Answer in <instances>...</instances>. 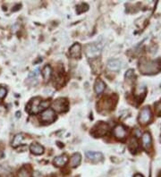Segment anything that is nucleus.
I'll list each match as a JSON object with an SVG mask.
<instances>
[{"label": "nucleus", "mask_w": 161, "mask_h": 177, "mask_svg": "<svg viewBox=\"0 0 161 177\" xmlns=\"http://www.w3.org/2000/svg\"><path fill=\"white\" fill-rule=\"evenodd\" d=\"M18 177H30L29 171L27 170L25 167H22L18 173Z\"/></svg>", "instance_id": "obj_19"}, {"label": "nucleus", "mask_w": 161, "mask_h": 177, "mask_svg": "<svg viewBox=\"0 0 161 177\" xmlns=\"http://www.w3.org/2000/svg\"><path fill=\"white\" fill-rule=\"evenodd\" d=\"M101 47L96 44H90L87 46L86 48V54L89 57H98L100 54Z\"/></svg>", "instance_id": "obj_6"}, {"label": "nucleus", "mask_w": 161, "mask_h": 177, "mask_svg": "<svg viewBox=\"0 0 161 177\" xmlns=\"http://www.w3.org/2000/svg\"><path fill=\"white\" fill-rule=\"evenodd\" d=\"M80 159H81V156L79 153H75L73 154V156L71 157V160H70V165L72 167H76L78 166L80 163Z\"/></svg>", "instance_id": "obj_16"}, {"label": "nucleus", "mask_w": 161, "mask_h": 177, "mask_svg": "<svg viewBox=\"0 0 161 177\" xmlns=\"http://www.w3.org/2000/svg\"><path fill=\"white\" fill-rule=\"evenodd\" d=\"M156 110H157L159 114H161V102L156 104Z\"/></svg>", "instance_id": "obj_22"}, {"label": "nucleus", "mask_w": 161, "mask_h": 177, "mask_svg": "<svg viewBox=\"0 0 161 177\" xmlns=\"http://www.w3.org/2000/svg\"><path fill=\"white\" fill-rule=\"evenodd\" d=\"M24 140V135L22 133H19V134H16L14 137V140L12 142V147L13 148H17L18 146H20L22 144V141Z\"/></svg>", "instance_id": "obj_14"}, {"label": "nucleus", "mask_w": 161, "mask_h": 177, "mask_svg": "<svg viewBox=\"0 0 161 177\" xmlns=\"http://www.w3.org/2000/svg\"><path fill=\"white\" fill-rule=\"evenodd\" d=\"M51 67L49 65H45L44 68L42 69V75H43V78H44L45 82H48L49 79H50V76H51Z\"/></svg>", "instance_id": "obj_17"}, {"label": "nucleus", "mask_w": 161, "mask_h": 177, "mask_svg": "<svg viewBox=\"0 0 161 177\" xmlns=\"http://www.w3.org/2000/svg\"><path fill=\"white\" fill-rule=\"evenodd\" d=\"M67 162V156H57L54 160V164L58 166H63Z\"/></svg>", "instance_id": "obj_18"}, {"label": "nucleus", "mask_w": 161, "mask_h": 177, "mask_svg": "<svg viewBox=\"0 0 161 177\" xmlns=\"http://www.w3.org/2000/svg\"><path fill=\"white\" fill-rule=\"evenodd\" d=\"M70 56L73 58H79L80 57V45L78 43L73 44V46L70 48L69 50Z\"/></svg>", "instance_id": "obj_10"}, {"label": "nucleus", "mask_w": 161, "mask_h": 177, "mask_svg": "<svg viewBox=\"0 0 161 177\" xmlns=\"http://www.w3.org/2000/svg\"><path fill=\"white\" fill-rule=\"evenodd\" d=\"M121 66H122V63L117 59H112L108 63V69L112 70V71H118L121 68Z\"/></svg>", "instance_id": "obj_11"}, {"label": "nucleus", "mask_w": 161, "mask_h": 177, "mask_svg": "<svg viewBox=\"0 0 161 177\" xmlns=\"http://www.w3.org/2000/svg\"><path fill=\"white\" fill-rule=\"evenodd\" d=\"M30 151H31L33 154H35V155H40V154H42L43 151H44L43 147L40 146V145L38 144V143H32V144L30 145Z\"/></svg>", "instance_id": "obj_12"}, {"label": "nucleus", "mask_w": 161, "mask_h": 177, "mask_svg": "<svg viewBox=\"0 0 161 177\" xmlns=\"http://www.w3.org/2000/svg\"><path fill=\"white\" fill-rule=\"evenodd\" d=\"M53 108L58 112H65L67 110V101L65 99H58L53 102Z\"/></svg>", "instance_id": "obj_5"}, {"label": "nucleus", "mask_w": 161, "mask_h": 177, "mask_svg": "<svg viewBox=\"0 0 161 177\" xmlns=\"http://www.w3.org/2000/svg\"><path fill=\"white\" fill-rule=\"evenodd\" d=\"M7 91L6 88L0 87V99H4L7 96Z\"/></svg>", "instance_id": "obj_21"}, {"label": "nucleus", "mask_w": 161, "mask_h": 177, "mask_svg": "<svg viewBox=\"0 0 161 177\" xmlns=\"http://www.w3.org/2000/svg\"><path fill=\"white\" fill-rule=\"evenodd\" d=\"M161 64L159 61H146L142 60L140 64V70L142 73L151 74L160 71Z\"/></svg>", "instance_id": "obj_1"}, {"label": "nucleus", "mask_w": 161, "mask_h": 177, "mask_svg": "<svg viewBox=\"0 0 161 177\" xmlns=\"http://www.w3.org/2000/svg\"><path fill=\"white\" fill-rule=\"evenodd\" d=\"M134 177H143L141 175H139V174H137V175H135V176Z\"/></svg>", "instance_id": "obj_23"}, {"label": "nucleus", "mask_w": 161, "mask_h": 177, "mask_svg": "<svg viewBox=\"0 0 161 177\" xmlns=\"http://www.w3.org/2000/svg\"><path fill=\"white\" fill-rule=\"evenodd\" d=\"M142 143H143V147L144 149H146L147 150L151 147V137L150 133H144L142 136Z\"/></svg>", "instance_id": "obj_15"}, {"label": "nucleus", "mask_w": 161, "mask_h": 177, "mask_svg": "<svg viewBox=\"0 0 161 177\" xmlns=\"http://www.w3.org/2000/svg\"><path fill=\"white\" fill-rule=\"evenodd\" d=\"M114 135L117 139H120V140L124 139L125 136H126V130H125V128L123 125H121V124L117 125L115 127V129H114Z\"/></svg>", "instance_id": "obj_8"}, {"label": "nucleus", "mask_w": 161, "mask_h": 177, "mask_svg": "<svg viewBox=\"0 0 161 177\" xmlns=\"http://www.w3.org/2000/svg\"><path fill=\"white\" fill-rule=\"evenodd\" d=\"M1 108H2V106H0V110H1Z\"/></svg>", "instance_id": "obj_24"}, {"label": "nucleus", "mask_w": 161, "mask_h": 177, "mask_svg": "<svg viewBox=\"0 0 161 177\" xmlns=\"http://www.w3.org/2000/svg\"><path fill=\"white\" fill-rule=\"evenodd\" d=\"M48 105V102H42L41 99H39V98H34L33 99H31L30 102L29 103L28 110L30 111V113L36 114L40 109L44 108L45 106H47Z\"/></svg>", "instance_id": "obj_2"}, {"label": "nucleus", "mask_w": 161, "mask_h": 177, "mask_svg": "<svg viewBox=\"0 0 161 177\" xmlns=\"http://www.w3.org/2000/svg\"><path fill=\"white\" fill-rule=\"evenodd\" d=\"M151 111L150 109V107H144L141 112L140 113V116H139V122L141 123V124H146L148 123L150 119H151Z\"/></svg>", "instance_id": "obj_4"}, {"label": "nucleus", "mask_w": 161, "mask_h": 177, "mask_svg": "<svg viewBox=\"0 0 161 177\" xmlns=\"http://www.w3.org/2000/svg\"><path fill=\"white\" fill-rule=\"evenodd\" d=\"M137 147H138L137 142H136L134 139H132V140H131V142H130V143H129V149H131L132 152H133L135 149H137Z\"/></svg>", "instance_id": "obj_20"}, {"label": "nucleus", "mask_w": 161, "mask_h": 177, "mask_svg": "<svg viewBox=\"0 0 161 177\" xmlns=\"http://www.w3.org/2000/svg\"><path fill=\"white\" fill-rule=\"evenodd\" d=\"M56 119V114L53 109L48 108L41 114V121L44 123H52Z\"/></svg>", "instance_id": "obj_7"}, {"label": "nucleus", "mask_w": 161, "mask_h": 177, "mask_svg": "<svg viewBox=\"0 0 161 177\" xmlns=\"http://www.w3.org/2000/svg\"><path fill=\"white\" fill-rule=\"evenodd\" d=\"M108 124H106L105 123L100 122L99 123H97L94 128L92 129V132H91V134L95 137H100V136H104V135L107 133L108 132Z\"/></svg>", "instance_id": "obj_3"}, {"label": "nucleus", "mask_w": 161, "mask_h": 177, "mask_svg": "<svg viewBox=\"0 0 161 177\" xmlns=\"http://www.w3.org/2000/svg\"><path fill=\"white\" fill-rule=\"evenodd\" d=\"M86 156L90 160L93 161V162H99L101 161L103 158L102 153L100 152H93V151H88L86 153Z\"/></svg>", "instance_id": "obj_9"}, {"label": "nucleus", "mask_w": 161, "mask_h": 177, "mask_svg": "<svg viewBox=\"0 0 161 177\" xmlns=\"http://www.w3.org/2000/svg\"><path fill=\"white\" fill-rule=\"evenodd\" d=\"M105 88H106L105 83L103 82L100 79H98V80L96 81L95 86H94L96 93H97V94H101V93L105 91Z\"/></svg>", "instance_id": "obj_13"}]
</instances>
